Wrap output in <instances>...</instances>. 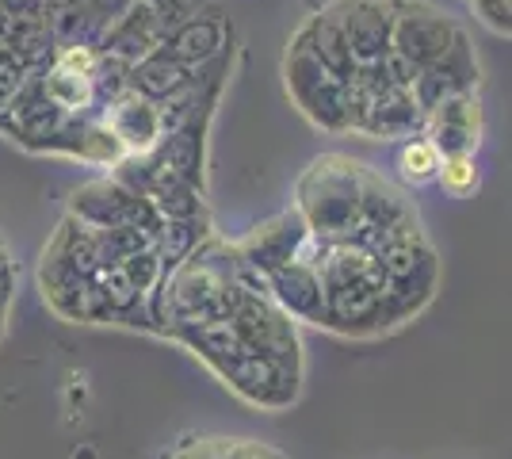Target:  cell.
<instances>
[{"label": "cell", "instance_id": "cell-1", "mask_svg": "<svg viewBox=\"0 0 512 459\" xmlns=\"http://www.w3.org/2000/svg\"><path fill=\"white\" fill-rule=\"evenodd\" d=\"M299 215L318 241L352 238L363 222V165L321 157L299 180Z\"/></svg>", "mask_w": 512, "mask_h": 459}, {"label": "cell", "instance_id": "cell-2", "mask_svg": "<svg viewBox=\"0 0 512 459\" xmlns=\"http://www.w3.org/2000/svg\"><path fill=\"white\" fill-rule=\"evenodd\" d=\"M287 88L299 100V108L321 123L325 131H352L348 119V81L321 66L318 58L295 43L291 58H287Z\"/></svg>", "mask_w": 512, "mask_h": 459}, {"label": "cell", "instance_id": "cell-3", "mask_svg": "<svg viewBox=\"0 0 512 459\" xmlns=\"http://www.w3.org/2000/svg\"><path fill=\"white\" fill-rule=\"evenodd\" d=\"M394 23H390V54H398L402 62L417 69H428L440 62L455 43V27H451L440 12H432L425 4H409V0H394L390 4Z\"/></svg>", "mask_w": 512, "mask_h": 459}, {"label": "cell", "instance_id": "cell-4", "mask_svg": "<svg viewBox=\"0 0 512 459\" xmlns=\"http://www.w3.org/2000/svg\"><path fill=\"white\" fill-rule=\"evenodd\" d=\"M73 215L96 230H107V226H150V230H161L157 226V207H153L146 196L123 188L119 180H96L81 188L73 196Z\"/></svg>", "mask_w": 512, "mask_h": 459}, {"label": "cell", "instance_id": "cell-5", "mask_svg": "<svg viewBox=\"0 0 512 459\" xmlns=\"http://www.w3.org/2000/svg\"><path fill=\"white\" fill-rule=\"evenodd\" d=\"M337 27H341L344 43L352 50L356 66H371L390 54V23H394V12L390 4H379V0H348L341 8L329 12Z\"/></svg>", "mask_w": 512, "mask_h": 459}, {"label": "cell", "instance_id": "cell-6", "mask_svg": "<svg viewBox=\"0 0 512 459\" xmlns=\"http://www.w3.org/2000/svg\"><path fill=\"white\" fill-rule=\"evenodd\" d=\"M268 295L276 299V306L287 318L299 322H325V291H321L318 264L310 257H295V261L279 264L268 276Z\"/></svg>", "mask_w": 512, "mask_h": 459}, {"label": "cell", "instance_id": "cell-7", "mask_svg": "<svg viewBox=\"0 0 512 459\" xmlns=\"http://www.w3.org/2000/svg\"><path fill=\"white\" fill-rule=\"evenodd\" d=\"M310 238H314V234L306 230V222H302L299 211H287V215H276L272 222L256 226L253 234L237 245V253L253 264L260 276H268L279 264L302 257Z\"/></svg>", "mask_w": 512, "mask_h": 459}, {"label": "cell", "instance_id": "cell-8", "mask_svg": "<svg viewBox=\"0 0 512 459\" xmlns=\"http://www.w3.org/2000/svg\"><path fill=\"white\" fill-rule=\"evenodd\" d=\"M425 119H428V142L440 150V157L474 153L478 142H482V108H478L474 92H455L448 100H440Z\"/></svg>", "mask_w": 512, "mask_h": 459}, {"label": "cell", "instance_id": "cell-9", "mask_svg": "<svg viewBox=\"0 0 512 459\" xmlns=\"http://www.w3.org/2000/svg\"><path fill=\"white\" fill-rule=\"evenodd\" d=\"M104 127L130 153H153L161 146V138H165L161 108L153 100H146V96H138V92L115 104V111H111V119H107Z\"/></svg>", "mask_w": 512, "mask_h": 459}, {"label": "cell", "instance_id": "cell-10", "mask_svg": "<svg viewBox=\"0 0 512 459\" xmlns=\"http://www.w3.org/2000/svg\"><path fill=\"white\" fill-rule=\"evenodd\" d=\"M188 81V69L184 62H176L172 54H153L142 66L134 69V92L146 96V100H161V96H172L180 92Z\"/></svg>", "mask_w": 512, "mask_h": 459}, {"label": "cell", "instance_id": "cell-11", "mask_svg": "<svg viewBox=\"0 0 512 459\" xmlns=\"http://www.w3.org/2000/svg\"><path fill=\"white\" fill-rule=\"evenodd\" d=\"M398 169L413 184H425L440 169V150L428 138H409L406 146H402V153H398Z\"/></svg>", "mask_w": 512, "mask_h": 459}, {"label": "cell", "instance_id": "cell-12", "mask_svg": "<svg viewBox=\"0 0 512 459\" xmlns=\"http://www.w3.org/2000/svg\"><path fill=\"white\" fill-rule=\"evenodd\" d=\"M440 184L448 188L451 196H470L478 188V165H474V153H451V157H440Z\"/></svg>", "mask_w": 512, "mask_h": 459}, {"label": "cell", "instance_id": "cell-13", "mask_svg": "<svg viewBox=\"0 0 512 459\" xmlns=\"http://www.w3.org/2000/svg\"><path fill=\"white\" fill-rule=\"evenodd\" d=\"M214 46H218V35H214L211 23H192L188 31H180V39L172 43V50H165V54H172L176 62H195V58H207V54H214Z\"/></svg>", "mask_w": 512, "mask_h": 459}, {"label": "cell", "instance_id": "cell-14", "mask_svg": "<svg viewBox=\"0 0 512 459\" xmlns=\"http://www.w3.org/2000/svg\"><path fill=\"white\" fill-rule=\"evenodd\" d=\"M226 444H230V440H218V437L192 440V444H184L172 459H226Z\"/></svg>", "mask_w": 512, "mask_h": 459}, {"label": "cell", "instance_id": "cell-15", "mask_svg": "<svg viewBox=\"0 0 512 459\" xmlns=\"http://www.w3.org/2000/svg\"><path fill=\"white\" fill-rule=\"evenodd\" d=\"M478 16L490 23L493 31H505L509 35V0H474Z\"/></svg>", "mask_w": 512, "mask_h": 459}, {"label": "cell", "instance_id": "cell-16", "mask_svg": "<svg viewBox=\"0 0 512 459\" xmlns=\"http://www.w3.org/2000/svg\"><path fill=\"white\" fill-rule=\"evenodd\" d=\"M226 459H283L276 448L256 444V440H230L226 444Z\"/></svg>", "mask_w": 512, "mask_h": 459}, {"label": "cell", "instance_id": "cell-17", "mask_svg": "<svg viewBox=\"0 0 512 459\" xmlns=\"http://www.w3.org/2000/svg\"><path fill=\"white\" fill-rule=\"evenodd\" d=\"M12 291H16V268L4 253L0 257V333H4V318H8V306H12Z\"/></svg>", "mask_w": 512, "mask_h": 459}]
</instances>
